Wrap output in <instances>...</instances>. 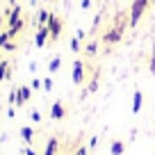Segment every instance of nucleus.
<instances>
[{"instance_id":"obj_1","label":"nucleus","mask_w":155,"mask_h":155,"mask_svg":"<svg viewBox=\"0 0 155 155\" xmlns=\"http://www.w3.org/2000/svg\"><path fill=\"white\" fill-rule=\"evenodd\" d=\"M150 0H132V7H130V16H128V21H130V25L135 28L137 23L141 21V16H144V12L148 9Z\"/></svg>"},{"instance_id":"obj_2","label":"nucleus","mask_w":155,"mask_h":155,"mask_svg":"<svg viewBox=\"0 0 155 155\" xmlns=\"http://www.w3.org/2000/svg\"><path fill=\"white\" fill-rule=\"evenodd\" d=\"M126 25H130V21H121V23L119 25H114V28H110L105 32V37H103V41H105V44H119V41H121V37H123V28H126Z\"/></svg>"},{"instance_id":"obj_3","label":"nucleus","mask_w":155,"mask_h":155,"mask_svg":"<svg viewBox=\"0 0 155 155\" xmlns=\"http://www.w3.org/2000/svg\"><path fill=\"white\" fill-rule=\"evenodd\" d=\"M71 80H73V84H78V87L84 82V64H82V59H75V62H73Z\"/></svg>"},{"instance_id":"obj_4","label":"nucleus","mask_w":155,"mask_h":155,"mask_svg":"<svg viewBox=\"0 0 155 155\" xmlns=\"http://www.w3.org/2000/svg\"><path fill=\"white\" fill-rule=\"evenodd\" d=\"M48 30H50V39H53V41H57V39H59V34H62V30H64L62 18L53 14V16H50V21H48Z\"/></svg>"},{"instance_id":"obj_5","label":"nucleus","mask_w":155,"mask_h":155,"mask_svg":"<svg viewBox=\"0 0 155 155\" xmlns=\"http://www.w3.org/2000/svg\"><path fill=\"white\" fill-rule=\"evenodd\" d=\"M48 39H50L48 25H39V28H37V34H34V46H37V48H44V46L48 44Z\"/></svg>"},{"instance_id":"obj_6","label":"nucleus","mask_w":155,"mask_h":155,"mask_svg":"<svg viewBox=\"0 0 155 155\" xmlns=\"http://www.w3.org/2000/svg\"><path fill=\"white\" fill-rule=\"evenodd\" d=\"M64 116H66V105H64L62 101H55L53 105H50V119H53V121H62Z\"/></svg>"},{"instance_id":"obj_7","label":"nucleus","mask_w":155,"mask_h":155,"mask_svg":"<svg viewBox=\"0 0 155 155\" xmlns=\"http://www.w3.org/2000/svg\"><path fill=\"white\" fill-rule=\"evenodd\" d=\"M16 94H18V101H16V105H25V103L32 98V87H30V84H23V87L16 89Z\"/></svg>"},{"instance_id":"obj_8","label":"nucleus","mask_w":155,"mask_h":155,"mask_svg":"<svg viewBox=\"0 0 155 155\" xmlns=\"http://www.w3.org/2000/svg\"><path fill=\"white\" fill-rule=\"evenodd\" d=\"M57 150H59V139L57 137H50L46 148H44V155H57Z\"/></svg>"},{"instance_id":"obj_9","label":"nucleus","mask_w":155,"mask_h":155,"mask_svg":"<svg viewBox=\"0 0 155 155\" xmlns=\"http://www.w3.org/2000/svg\"><path fill=\"white\" fill-rule=\"evenodd\" d=\"M141 105H144V94L137 89L135 96H132V114H139V112H141Z\"/></svg>"},{"instance_id":"obj_10","label":"nucleus","mask_w":155,"mask_h":155,"mask_svg":"<svg viewBox=\"0 0 155 155\" xmlns=\"http://www.w3.org/2000/svg\"><path fill=\"white\" fill-rule=\"evenodd\" d=\"M110 153L112 155H123V153H126V144H123L121 139H114L110 144Z\"/></svg>"},{"instance_id":"obj_11","label":"nucleus","mask_w":155,"mask_h":155,"mask_svg":"<svg viewBox=\"0 0 155 155\" xmlns=\"http://www.w3.org/2000/svg\"><path fill=\"white\" fill-rule=\"evenodd\" d=\"M16 21H21V7H18V5H14V9L7 14V28H9V25H14Z\"/></svg>"},{"instance_id":"obj_12","label":"nucleus","mask_w":155,"mask_h":155,"mask_svg":"<svg viewBox=\"0 0 155 155\" xmlns=\"http://www.w3.org/2000/svg\"><path fill=\"white\" fill-rule=\"evenodd\" d=\"M21 139L28 141V144H32V139H34V128L23 126V128H21Z\"/></svg>"},{"instance_id":"obj_13","label":"nucleus","mask_w":155,"mask_h":155,"mask_svg":"<svg viewBox=\"0 0 155 155\" xmlns=\"http://www.w3.org/2000/svg\"><path fill=\"white\" fill-rule=\"evenodd\" d=\"M2 80H9V62L7 59H0V82Z\"/></svg>"},{"instance_id":"obj_14","label":"nucleus","mask_w":155,"mask_h":155,"mask_svg":"<svg viewBox=\"0 0 155 155\" xmlns=\"http://www.w3.org/2000/svg\"><path fill=\"white\" fill-rule=\"evenodd\" d=\"M23 25H25V21L21 18V21H16L14 25H9V28H7V32H9V37H16V34L21 32V30H23Z\"/></svg>"},{"instance_id":"obj_15","label":"nucleus","mask_w":155,"mask_h":155,"mask_svg":"<svg viewBox=\"0 0 155 155\" xmlns=\"http://www.w3.org/2000/svg\"><path fill=\"white\" fill-rule=\"evenodd\" d=\"M59 68H62V57H59V55H55V57L50 59V64H48V71H50V73H57Z\"/></svg>"},{"instance_id":"obj_16","label":"nucleus","mask_w":155,"mask_h":155,"mask_svg":"<svg viewBox=\"0 0 155 155\" xmlns=\"http://www.w3.org/2000/svg\"><path fill=\"white\" fill-rule=\"evenodd\" d=\"M50 16H53V14H50L48 9H41V12H39V16H37V23H39V25H48Z\"/></svg>"},{"instance_id":"obj_17","label":"nucleus","mask_w":155,"mask_h":155,"mask_svg":"<svg viewBox=\"0 0 155 155\" xmlns=\"http://www.w3.org/2000/svg\"><path fill=\"white\" fill-rule=\"evenodd\" d=\"M98 84H101V82H98V73H96V75H94V78H91V82H89V84H87V91H89V94H94V91H98Z\"/></svg>"},{"instance_id":"obj_18","label":"nucleus","mask_w":155,"mask_h":155,"mask_svg":"<svg viewBox=\"0 0 155 155\" xmlns=\"http://www.w3.org/2000/svg\"><path fill=\"white\" fill-rule=\"evenodd\" d=\"M84 53L94 57V55L98 53V44H96V41H89V44H87V48H84Z\"/></svg>"},{"instance_id":"obj_19","label":"nucleus","mask_w":155,"mask_h":155,"mask_svg":"<svg viewBox=\"0 0 155 155\" xmlns=\"http://www.w3.org/2000/svg\"><path fill=\"white\" fill-rule=\"evenodd\" d=\"M9 39H12V37H9V32H0V46L5 48V46L9 44Z\"/></svg>"},{"instance_id":"obj_20","label":"nucleus","mask_w":155,"mask_h":155,"mask_svg":"<svg viewBox=\"0 0 155 155\" xmlns=\"http://www.w3.org/2000/svg\"><path fill=\"white\" fill-rule=\"evenodd\" d=\"M71 50H73V53H80V39H78V37L71 39Z\"/></svg>"},{"instance_id":"obj_21","label":"nucleus","mask_w":155,"mask_h":155,"mask_svg":"<svg viewBox=\"0 0 155 155\" xmlns=\"http://www.w3.org/2000/svg\"><path fill=\"white\" fill-rule=\"evenodd\" d=\"M44 91H53V78H44Z\"/></svg>"},{"instance_id":"obj_22","label":"nucleus","mask_w":155,"mask_h":155,"mask_svg":"<svg viewBox=\"0 0 155 155\" xmlns=\"http://www.w3.org/2000/svg\"><path fill=\"white\" fill-rule=\"evenodd\" d=\"M148 68H150V73H153V78H155V46H153V55H150V62H148Z\"/></svg>"},{"instance_id":"obj_23","label":"nucleus","mask_w":155,"mask_h":155,"mask_svg":"<svg viewBox=\"0 0 155 155\" xmlns=\"http://www.w3.org/2000/svg\"><path fill=\"white\" fill-rule=\"evenodd\" d=\"M16 101H18V94H16V89H14V91H9V96H7V103L16 105Z\"/></svg>"},{"instance_id":"obj_24","label":"nucleus","mask_w":155,"mask_h":155,"mask_svg":"<svg viewBox=\"0 0 155 155\" xmlns=\"http://www.w3.org/2000/svg\"><path fill=\"white\" fill-rule=\"evenodd\" d=\"M91 150H89V146H80V148H75V153L73 155H89Z\"/></svg>"},{"instance_id":"obj_25","label":"nucleus","mask_w":155,"mask_h":155,"mask_svg":"<svg viewBox=\"0 0 155 155\" xmlns=\"http://www.w3.org/2000/svg\"><path fill=\"white\" fill-rule=\"evenodd\" d=\"M30 87H32V89H41V87H44V82H41L39 78H32V82H30Z\"/></svg>"},{"instance_id":"obj_26","label":"nucleus","mask_w":155,"mask_h":155,"mask_svg":"<svg viewBox=\"0 0 155 155\" xmlns=\"http://www.w3.org/2000/svg\"><path fill=\"white\" fill-rule=\"evenodd\" d=\"M30 119H32V121H41V114H39V110H32V112H30Z\"/></svg>"},{"instance_id":"obj_27","label":"nucleus","mask_w":155,"mask_h":155,"mask_svg":"<svg viewBox=\"0 0 155 155\" xmlns=\"http://www.w3.org/2000/svg\"><path fill=\"white\" fill-rule=\"evenodd\" d=\"M87 146H89V150H94V148H96V146H98V137H91Z\"/></svg>"},{"instance_id":"obj_28","label":"nucleus","mask_w":155,"mask_h":155,"mask_svg":"<svg viewBox=\"0 0 155 155\" xmlns=\"http://www.w3.org/2000/svg\"><path fill=\"white\" fill-rule=\"evenodd\" d=\"M80 7H82V9H89V7H91V0H80Z\"/></svg>"},{"instance_id":"obj_29","label":"nucleus","mask_w":155,"mask_h":155,"mask_svg":"<svg viewBox=\"0 0 155 155\" xmlns=\"http://www.w3.org/2000/svg\"><path fill=\"white\" fill-rule=\"evenodd\" d=\"M23 155H37V150H34V148H32V146H28V148H25V150H23Z\"/></svg>"},{"instance_id":"obj_30","label":"nucleus","mask_w":155,"mask_h":155,"mask_svg":"<svg viewBox=\"0 0 155 155\" xmlns=\"http://www.w3.org/2000/svg\"><path fill=\"white\" fill-rule=\"evenodd\" d=\"M7 116H9V119H14V116H16V110H14V107H9V110H7Z\"/></svg>"},{"instance_id":"obj_31","label":"nucleus","mask_w":155,"mask_h":155,"mask_svg":"<svg viewBox=\"0 0 155 155\" xmlns=\"http://www.w3.org/2000/svg\"><path fill=\"white\" fill-rule=\"evenodd\" d=\"M2 25H5V16L0 14V28H2Z\"/></svg>"},{"instance_id":"obj_32","label":"nucleus","mask_w":155,"mask_h":155,"mask_svg":"<svg viewBox=\"0 0 155 155\" xmlns=\"http://www.w3.org/2000/svg\"><path fill=\"white\" fill-rule=\"evenodd\" d=\"M37 2H39V0H30V5H32V7H37Z\"/></svg>"},{"instance_id":"obj_33","label":"nucleus","mask_w":155,"mask_h":155,"mask_svg":"<svg viewBox=\"0 0 155 155\" xmlns=\"http://www.w3.org/2000/svg\"><path fill=\"white\" fill-rule=\"evenodd\" d=\"M150 5H155V0H150Z\"/></svg>"}]
</instances>
